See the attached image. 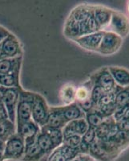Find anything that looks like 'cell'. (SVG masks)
<instances>
[{
  "mask_svg": "<svg viewBox=\"0 0 129 161\" xmlns=\"http://www.w3.org/2000/svg\"><path fill=\"white\" fill-rule=\"evenodd\" d=\"M34 100V93L21 89L18 106L16 108L17 126L31 120V111Z\"/></svg>",
  "mask_w": 129,
  "mask_h": 161,
  "instance_id": "obj_1",
  "label": "cell"
},
{
  "mask_svg": "<svg viewBox=\"0 0 129 161\" xmlns=\"http://www.w3.org/2000/svg\"><path fill=\"white\" fill-rule=\"evenodd\" d=\"M90 80L94 86H99L104 93L114 92L118 86L110 73L108 67H103L90 76Z\"/></svg>",
  "mask_w": 129,
  "mask_h": 161,
  "instance_id": "obj_2",
  "label": "cell"
},
{
  "mask_svg": "<svg viewBox=\"0 0 129 161\" xmlns=\"http://www.w3.org/2000/svg\"><path fill=\"white\" fill-rule=\"evenodd\" d=\"M25 152V143L22 138L15 133L6 141L3 156V160L21 159Z\"/></svg>",
  "mask_w": 129,
  "mask_h": 161,
  "instance_id": "obj_3",
  "label": "cell"
},
{
  "mask_svg": "<svg viewBox=\"0 0 129 161\" xmlns=\"http://www.w3.org/2000/svg\"><path fill=\"white\" fill-rule=\"evenodd\" d=\"M123 40L111 31H104L97 53L104 56H111L116 53L121 48Z\"/></svg>",
  "mask_w": 129,
  "mask_h": 161,
  "instance_id": "obj_4",
  "label": "cell"
},
{
  "mask_svg": "<svg viewBox=\"0 0 129 161\" xmlns=\"http://www.w3.org/2000/svg\"><path fill=\"white\" fill-rule=\"evenodd\" d=\"M49 106H47V102L44 97L34 93V100L32 104V111H31V120L36 123L40 128L44 126L48 114Z\"/></svg>",
  "mask_w": 129,
  "mask_h": 161,
  "instance_id": "obj_5",
  "label": "cell"
},
{
  "mask_svg": "<svg viewBox=\"0 0 129 161\" xmlns=\"http://www.w3.org/2000/svg\"><path fill=\"white\" fill-rule=\"evenodd\" d=\"M105 31L114 32L122 39L127 37L129 34L128 17L124 15V13L113 10L109 27Z\"/></svg>",
  "mask_w": 129,
  "mask_h": 161,
  "instance_id": "obj_6",
  "label": "cell"
},
{
  "mask_svg": "<svg viewBox=\"0 0 129 161\" xmlns=\"http://www.w3.org/2000/svg\"><path fill=\"white\" fill-rule=\"evenodd\" d=\"M21 89L22 88H7L3 98V103L8 114V119L13 123H15L16 121V108Z\"/></svg>",
  "mask_w": 129,
  "mask_h": 161,
  "instance_id": "obj_7",
  "label": "cell"
},
{
  "mask_svg": "<svg viewBox=\"0 0 129 161\" xmlns=\"http://www.w3.org/2000/svg\"><path fill=\"white\" fill-rule=\"evenodd\" d=\"M40 131L41 130L39 126L32 120L16 126V133L23 139L25 147L35 143L37 136Z\"/></svg>",
  "mask_w": 129,
  "mask_h": 161,
  "instance_id": "obj_8",
  "label": "cell"
},
{
  "mask_svg": "<svg viewBox=\"0 0 129 161\" xmlns=\"http://www.w3.org/2000/svg\"><path fill=\"white\" fill-rule=\"evenodd\" d=\"M0 46L5 58H16L23 57V49L20 42L12 33L0 43Z\"/></svg>",
  "mask_w": 129,
  "mask_h": 161,
  "instance_id": "obj_9",
  "label": "cell"
},
{
  "mask_svg": "<svg viewBox=\"0 0 129 161\" xmlns=\"http://www.w3.org/2000/svg\"><path fill=\"white\" fill-rule=\"evenodd\" d=\"M96 139L100 140H109L118 132L117 123L113 120L112 117H107L95 128Z\"/></svg>",
  "mask_w": 129,
  "mask_h": 161,
  "instance_id": "obj_10",
  "label": "cell"
},
{
  "mask_svg": "<svg viewBox=\"0 0 129 161\" xmlns=\"http://www.w3.org/2000/svg\"><path fill=\"white\" fill-rule=\"evenodd\" d=\"M104 31H99L96 32L88 34V35L82 36L79 38L75 39L73 41H75L84 49L97 52L102 38H103V36H104Z\"/></svg>",
  "mask_w": 129,
  "mask_h": 161,
  "instance_id": "obj_11",
  "label": "cell"
},
{
  "mask_svg": "<svg viewBox=\"0 0 129 161\" xmlns=\"http://www.w3.org/2000/svg\"><path fill=\"white\" fill-rule=\"evenodd\" d=\"M117 90H118V87H117ZM117 90L114 92L104 93L103 97L100 99L98 103L95 106L104 117L107 118L112 116L113 113L116 109V93Z\"/></svg>",
  "mask_w": 129,
  "mask_h": 161,
  "instance_id": "obj_12",
  "label": "cell"
},
{
  "mask_svg": "<svg viewBox=\"0 0 129 161\" xmlns=\"http://www.w3.org/2000/svg\"><path fill=\"white\" fill-rule=\"evenodd\" d=\"M80 154L79 148L62 144L50 154L46 161H71Z\"/></svg>",
  "mask_w": 129,
  "mask_h": 161,
  "instance_id": "obj_13",
  "label": "cell"
},
{
  "mask_svg": "<svg viewBox=\"0 0 129 161\" xmlns=\"http://www.w3.org/2000/svg\"><path fill=\"white\" fill-rule=\"evenodd\" d=\"M112 9L102 5H93V13L100 31H107L112 15Z\"/></svg>",
  "mask_w": 129,
  "mask_h": 161,
  "instance_id": "obj_14",
  "label": "cell"
},
{
  "mask_svg": "<svg viewBox=\"0 0 129 161\" xmlns=\"http://www.w3.org/2000/svg\"><path fill=\"white\" fill-rule=\"evenodd\" d=\"M89 126L87 124L85 119H76L67 123L62 129L63 135L64 138L67 136H73V135H78V136H83L88 129Z\"/></svg>",
  "mask_w": 129,
  "mask_h": 161,
  "instance_id": "obj_15",
  "label": "cell"
},
{
  "mask_svg": "<svg viewBox=\"0 0 129 161\" xmlns=\"http://www.w3.org/2000/svg\"><path fill=\"white\" fill-rule=\"evenodd\" d=\"M67 123L63 117L59 107H49L47 120L43 127L52 129H63ZM42 128V127H41Z\"/></svg>",
  "mask_w": 129,
  "mask_h": 161,
  "instance_id": "obj_16",
  "label": "cell"
},
{
  "mask_svg": "<svg viewBox=\"0 0 129 161\" xmlns=\"http://www.w3.org/2000/svg\"><path fill=\"white\" fill-rule=\"evenodd\" d=\"M61 111L63 117L66 123H69L71 121L76 119H85V113L80 108L76 102L70 104L68 106H59Z\"/></svg>",
  "mask_w": 129,
  "mask_h": 161,
  "instance_id": "obj_17",
  "label": "cell"
},
{
  "mask_svg": "<svg viewBox=\"0 0 129 161\" xmlns=\"http://www.w3.org/2000/svg\"><path fill=\"white\" fill-rule=\"evenodd\" d=\"M110 73L115 80V83L120 88L129 86V69L120 66H109Z\"/></svg>",
  "mask_w": 129,
  "mask_h": 161,
  "instance_id": "obj_18",
  "label": "cell"
},
{
  "mask_svg": "<svg viewBox=\"0 0 129 161\" xmlns=\"http://www.w3.org/2000/svg\"><path fill=\"white\" fill-rule=\"evenodd\" d=\"M93 11V5L81 4L75 8L71 12L69 16L71 17L79 24L86 22Z\"/></svg>",
  "mask_w": 129,
  "mask_h": 161,
  "instance_id": "obj_19",
  "label": "cell"
},
{
  "mask_svg": "<svg viewBox=\"0 0 129 161\" xmlns=\"http://www.w3.org/2000/svg\"><path fill=\"white\" fill-rule=\"evenodd\" d=\"M22 57L4 58L0 60V74H8V73L20 71Z\"/></svg>",
  "mask_w": 129,
  "mask_h": 161,
  "instance_id": "obj_20",
  "label": "cell"
},
{
  "mask_svg": "<svg viewBox=\"0 0 129 161\" xmlns=\"http://www.w3.org/2000/svg\"><path fill=\"white\" fill-rule=\"evenodd\" d=\"M47 156L39 148L36 143H33L30 146L25 147V152L22 157L23 161H41Z\"/></svg>",
  "mask_w": 129,
  "mask_h": 161,
  "instance_id": "obj_21",
  "label": "cell"
},
{
  "mask_svg": "<svg viewBox=\"0 0 129 161\" xmlns=\"http://www.w3.org/2000/svg\"><path fill=\"white\" fill-rule=\"evenodd\" d=\"M76 87L72 84H66L60 89L59 97L64 106H68L75 102Z\"/></svg>",
  "mask_w": 129,
  "mask_h": 161,
  "instance_id": "obj_22",
  "label": "cell"
},
{
  "mask_svg": "<svg viewBox=\"0 0 129 161\" xmlns=\"http://www.w3.org/2000/svg\"><path fill=\"white\" fill-rule=\"evenodd\" d=\"M96 135L95 128L89 126L87 131L81 137V143L79 146V151L80 154H88L90 146L96 140ZM89 155V154H88Z\"/></svg>",
  "mask_w": 129,
  "mask_h": 161,
  "instance_id": "obj_23",
  "label": "cell"
},
{
  "mask_svg": "<svg viewBox=\"0 0 129 161\" xmlns=\"http://www.w3.org/2000/svg\"><path fill=\"white\" fill-rule=\"evenodd\" d=\"M64 35L72 40L81 36L80 24L70 16H68L64 25Z\"/></svg>",
  "mask_w": 129,
  "mask_h": 161,
  "instance_id": "obj_24",
  "label": "cell"
},
{
  "mask_svg": "<svg viewBox=\"0 0 129 161\" xmlns=\"http://www.w3.org/2000/svg\"><path fill=\"white\" fill-rule=\"evenodd\" d=\"M16 133V126L15 123L8 119H0V139L6 142L9 138Z\"/></svg>",
  "mask_w": 129,
  "mask_h": 161,
  "instance_id": "obj_25",
  "label": "cell"
},
{
  "mask_svg": "<svg viewBox=\"0 0 129 161\" xmlns=\"http://www.w3.org/2000/svg\"><path fill=\"white\" fill-rule=\"evenodd\" d=\"M20 71L8 74H0V86L5 88H21L19 83Z\"/></svg>",
  "mask_w": 129,
  "mask_h": 161,
  "instance_id": "obj_26",
  "label": "cell"
},
{
  "mask_svg": "<svg viewBox=\"0 0 129 161\" xmlns=\"http://www.w3.org/2000/svg\"><path fill=\"white\" fill-rule=\"evenodd\" d=\"M35 143L47 157L55 149L49 136L44 131H40V133L37 136Z\"/></svg>",
  "mask_w": 129,
  "mask_h": 161,
  "instance_id": "obj_27",
  "label": "cell"
},
{
  "mask_svg": "<svg viewBox=\"0 0 129 161\" xmlns=\"http://www.w3.org/2000/svg\"><path fill=\"white\" fill-rule=\"evenodd\" d=\"M104 141L111 142L122 152L129 146V131L119 130L118 132L109 140Z\"/></svg>",
  "mask_w": 129,
  "mask_h": 161,
  "instance_id": "obj_28",
  "label": "cell"
},
{
  "mask_svg": "<svg viewBox=\"0 0 129 161\" xmlns=\"http://www.w3.org/2000/svg\"><path fill=\"white\" fill-rule=\"evenodd\" d=\"M41 131H44L49 136L55 148L61 146L64 143V135H63L62 129H52V128H45L42 127L40 128Z\"/></svg>",
  "mask_w": 129,
  "mask_h": 161,
  "instance_id": "obj_29",
  "label": "cell"
},
{
  "mask_svg": "<svg viewBox=\"0 0 129 161\" xmlns=\"http://www.w3.org/2000/svg\"><path fill=\"white\" fill-rule=\"evenodd\" d=\"M105 119L106 117H104L95 107L85 114V120L87 121L88 126L93 128H95Z\"/></svg>",
  "mask_w": 129,
  "mask_h": 161,
  "instance_id": "obj_30",
  "label": "cell"
},
{
  "mask_svg": "<svg viewBox=\"0 0 129 161\" xmlns=\"http://www.w3.org/2000/svg\"><path fill=\"white\" fill-rule=\"evenodd\" d=\"M92 83L91 80H88L85 84L79 86L76 88V92H75V102L80 103V102H84V101L87 100L90 98L91 95V90L92 88Z\"/></svg>",
  "mask_w": 129,
  "mask_h": 161,
  "instance_id": "obj_31",
  "label": "cell"
},
{
  "mask_svg": "<svg viewBox=\"0 0 129 161\" xmlns=\"http://www.w3.org/2000/svg\"><path fill=\"white\" fill-rule=\"evenodd\" d=\"M116 104L117 107L129 105V86L125 88L118 87L116 93Z\"/></svg>",
  "mask_w": 129,
  "mask_h": 161,
  "instance_id": "obj_32",
  "label": "cell"
},
{
  "mask_svg": "<svg viewBox=\"0 0 129 161\" xmlns=\"http://www.w3.org/2000/svg\"><path fill=\"white\" fill-rule=\"evenodd\" d=\"M111 117L116 123L129 119V105L116 107Z\"/></svg>",
  "mask_w": 129,
  "mask_h": 161,
  "instance_id": "obj_33",
  "label": "cell"
},
{
  "mask_svg": "<svg viewBox=\"0 0 129 161\" xmlns=\"http://www.w3.org/2000/svg\"><path fill=\"white\" fill-rule=\"evenodd\" d=\"M81 137L82 136L78 135H73V136H67L64 139L63 144H65L68 147H71L72 148H79L80 143H81Z\"/></svg>",
  "mask_w": 129,
  "mask_h": 161,
  "instance_id": "obj_34",
  "label": "cell"
},
{
  "mask_svg": "<svg viewBox=\"0 0 129 161\" xmlns=\"http://www.w3.org/2000/svg\"><path fill=\"white\" fill-rule=\"evenodd\" d=\"M86 27H87V33H88V34H91V33H94L96 32V31H100V27H99L96 20L95 19L93 11L91 14V15L89 16V18L87 19V20L86 21Z\"/></svg>",
  "mask_w": 129,
  "mask_h": 161,
  "instance_id": "obj_35",
  "label": "cell"
},
{
  "mask_svg": "<svg viewBox=\"0 0 129 161\" xmlns=\"http://www.w3.org/2000/svg\"><path fill=\"white\" fill-rule=\"evenodd\" d=\"M104 94V92L100 89L99 86H92V88L91 90V95H90V98L92 101V103H94L95 106L98 103L100 99L103 97Z\"/></svg>",
  "mask_w": 129,
  "mask_h": 161,
  "instance_id": "obj_36",
  "label": "cell"
},
{
  "mask_svg": "<svg viewBox=\"0 0 129 161\" xmlns=\"http://www.w3.org/2000/svg\"><path fill=\"white\" fill-rule=\"evenodd\" d=\"M77 104L80 106V108L85 114L87 113V112H89L90 110H91L93 108H95V106L94 103H92V101L91 100V98L84 101V102L77 103Z\"/></svg>",
  "mask_w": 129,
  "mask_h": 161,
  "instance_id": "obj_37",
  "label": "cell"
},
{
  "mask_svg": "<svg viewBox=\"0 0 129 161\" xmlns=\"http://www.w3.org/2000/svg\"><path fill=\"white\" fill-rule=\"evenodd\" d=\"M91 159H93V158L88 154H80L71 161H90Z\"/></svg>",
  "mask_w": 129,
  "mask_h": 161,
  "instance_id": "obj_38",
  "label": "cell"
},
{
  "mask_svg": "<svg viewBox=\"0 0 129 161\" xmlns=\"http://www.w3.org/2000/svg\"><path fill=\"white\" fill-rule=\"evenodd\" d=\"M117 126H118L119 130L129 131V119L120 122V123H117Z\"/></svg>",
  "mask_w": 129,
  "mask_h": 161,
  "instance_id": "obj_39",
  "label": "cell"
},
{
  "mask_svg": "<svg viewBox=\"0 0 129 161\" xmlns=\"http://www.w3.org/2000/svg\"><path fill=\"white\" fill-rule=\"evenodd\" d=\"M10 34H11V32L8 29H6L2 26H0V43L2 42L4 39L7 38Z\"/></svg>",
  "mask_w": 129,
  "mask_h": 161,
  "instance_id": "obj_40",
  "label": "cell"
},
{
  "mask_svg": "<svg viewBox=\"0 0 129 161\" xmlns=\"http://www.w3.org/2000/svg\"><path fill=\"white\" fill-rule=\"evenodd\" d=\"M6 89L7 88H5V87H3V86H0V110H6L5 107H4L3 106V98Z\"/></svg>",
  "mask_w": 129,
  "mask_h": 161,
  "instance_id": "obj_41",
  "label": "cell"
},
{
  "mask_svg": "<svg viewBox=\"0 0 129 161\" xmlns=\"http://www.w3.org/2000/svg\"><path fill=\"white\" fill-rule=\"evenodd\" d=\"M8 119L7 111L4 110H0V119Z\"/></svg>",
  "mask_w": 129,
  "mask_h": 161,
  "instance_id": "obj_42",
  "label": "cell"
},
{
  "mask_svg": "<svg viewBox=\"0 0 129 161\" xmlns=\"http://www.w3.org/2000/svg\"><path fill=\"white\" fill-rule=\"evenodd\" d=\"M5 143L6 142L0 139V152H3L4 148H5Z\"/></svg>",
  "mask_w": 129,
  "mask_h": 161,
  "instance_id": "obj_43",
  "label": "cell"
},
{
  "mask_svg": "<svg viewBox=\"0 0 129 161\" xmlns=\"http://www.w3.org/2000/svg\"><path fill=\"white\" fill-rule=\"evenodd\" d=\"M5 58V57H4L3 53V51H2V48H1V46H0V60H3V59Z\"/></svg>",
  "mask_w": 129,
  "mask_h": 161,
  "instance_id": "obj_44",
  "label": "cell"
},
{
  "mask_svg": "<svg viewBox=\"0 0 129 161\" xmlns=\"http://www.w3.org/2000/svg\"><path fill=\"white\" fill-rule=\"evenodd\" d=\"M0 161H3V152H0Z\"/></svg>",
  "mask_w": 129,
  "mask_h": 161,
  "instance_id": "obj_45",
  "label": "cell"
},
{
  "mask_svg": "<svg viewBox=\"0 0 129 161\" xmlns=\"http://www.w3.org/2000/svg\"><path fill=\"white\" fill-rule=\"evenodd\" d=\"M127 11H128V13H129V2H128V4H127Z\"/></svg>",
  "mask_w": 129,
  "mask_h": 161,
  "instance_id": "obj_46",
  "label": "cell"
},
{
  "mask_svg": "<svg viewBox=\"0 0 129 161\" xmlns=\"http://www.w3.org/2000/svg\"><path fill=\"white\" fill-rule=\"evenodd\" d=\"M90 161H97V160H95V159H91V160H90Z\"/></svg>",
  "mask_w": 129,
  "mask_h": 161,
  "instance_id": "obj_47",
  "label": "cell"
},
{
  "mask_svg": "<svg viewBox=\"0 0 129 161\" xmlns=\"http://www.w3.org/2000/svg\"><path fill=\"white\" fill-rule=\"evenodd\" d=\"M3 161H7V160H3Z\"/></svg>",
  "mask_w": 129,
  "mask_h": 161,
  "instance_id": "obj_48",
  "label": "cell"
}]
</instances>
